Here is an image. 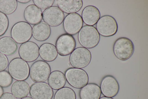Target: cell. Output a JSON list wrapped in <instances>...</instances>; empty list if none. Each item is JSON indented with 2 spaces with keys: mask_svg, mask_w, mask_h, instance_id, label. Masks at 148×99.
I'll use <instances>...</instances> for the list:
<instances>
[{
  "mask_svg": "<svg viewBox=\"0 0 148 99\" xmlns=\"http://www.w3.org/2000/svg\"><path fill=\"white\" fill-rule=\"evenodd\" d=\"M21 99H33L32 97H29V96H27L26 97H24V98H21Z\"/></svg>",
  "mask_w": 148,
  "mask_h": 99,
  "instance_id": "836d02e7",
  "label": "cell"
},
{
  "mask_svg": "<svg viewBox=\"0 0 148 99\" xmlns=\"http://www.w3.org/2000/svg\"><path fill=\"white\" fill-rule=\"evenodd\" d=\"M51 73L50 65L46 62L39 60L34 62L30 69L29 75L31 80L35 82L46 81Z\"/></svg>",
  "mask_w": 148,
  "mask_h": 99,
  "instance_id": "52a82bcc",
  "label": "cell"
},
{
  "mask_svg": "<svg viewBox=\"0 0 148 99\" xmlns=\"http://www.w3.org/2000/svg\"><path fill=\"white\" fill-rule=\"evenodd\" d=\"M83 22L80 15L77 13L68 14L63 21V26L66 33L74 35L77 33L83 26Z\"/></svg>",
  "mask_w": 148,
  "mask_h": 99,
  "instance_id": "7c38bea8",
  "label": "cell"
},
{
  "mask_svg": "<svg viewBox=\"0 0 148 99\" xmlns=\"http://www.w3.org/2000/svg\"><path fill=\"white\" fill-rule=\"evenodd\" d=\"M96 24L97 30L100 35L103 37L113 36L118 31L117 21L114 17L110 15H105L102 16Z\"/></svg>",
  "mask_w": 148,
  "mask_h": 99,
  "instance_id": "ba28073f",
  "label": "cell"
},
{
  "mask_svg": "<svg viewBox=\"0 0 148 99\" xmlns=\"http://www.w3.org/2000/svg\"><path fill=\"white\" fill-rule=\"evenodd\" d=\"M39 49L36 44L28 41L20 45L18 49L19 55L20 58L27 62H33L39 56Z\"/></svg>",
  "mask_w": 148,
  "mask_h": 99,
  "instance_id": "4fadbf2b",
  "label": "cell"
},
{
  "mask_svg": "<svg viewBox=\"0 0 148 99\" xmlns=\"http://www.w3.org/2000/svg\"><path fill=\"white\" fill-rule=\"evenodd\" d=\"M91 58V52L88 49L79 47L75 48L71 54L69 61L73 68L82 69L89 64Z\"/></svg>",
  "mask_w": 148,
  "mask_h": 99,
  "instance_id": "8992f818",
  "label": "cell"
},
{
  "mask_svg": "<svg viewBox=\"0 0 148 99\" xmlns=\"http://www.w3.org/2000/svg\"><path fill=\"white\" fill-rule=\"evenodd\" d=\"M0 99H17L12 93L5 92L3 93L0 97Z\"/></svg>",
  "mask_w": 148,
  "mask_h": 99,
  "instance_id": "f546056e",
  "label": "cell"
},
{
  "mask_svg": "<svg viewBox=\"0 0 148 99\" xmlns=\"http://www.w3.org/2000/svg\"><path fill=\"white\" fill-rule=\"evenodd\" d=\"M30 86L24 80H17L11 87L12 93L17 98L21 99L27 97L29 93Z\"/></svg>",
  "mask_w": 148,
  "mask_h": 99,
  "instance_id": "603a6c76",
  "label": "cell"
},
{
  "mask_svg": "<svg viewBox=\"0 0 148 99\" xmlns=\"http://www.w3.org/2000/svg\"><path fill=\"white\" fill-rule=\"evenodd\" d=\"M54 99H76V96L75 92L72 89L64 87L56 91Z\"/></svg>",
  "mask_w": 148,
  "mask_h": 99,
  "instance_id": "d4e9b609",
  "label": "cell"
},
{
  "mask_svg": "<svg viewBox=\"0 0 148 99\" xmlns=\"http://www.w3.org/2000/svg\"><path fill=\"white\" fill-rule=\"evenodd\" d=\"M33 2L36 6L41 9L45 10L53 5L54 0H33Z\"/></svg>",
  "mask_w": 148,
  "mask_h": 99,
  "instance_id": "83f0119b",
  "label": "cell"
},
{
  "mask_svg": "<svg viewBox=\"0 0 148 99\" xmlns=\"http://www.w3.org/2000/svg\"><path fill=\"white\" fill-rule=\"evenodd\" d=\"M76 42L72 35L67 33L62 34L57 38L56 47L58 53L62 56L70 54L75 49Z\"/></svg>",
  "mask_w": 148,
  "mask_h": 99,
  "instance_id": "9c48e42d",
  "label": "cell"
},
{
  "mask_svg": "<svg viewBox=\"0 0 148 99\" xmlns=\"http://www.w3.org/2000/svg\"><path fill=\"white\" fill-rule=\"evenodd\" d=\"M64 19V12L57 6H52L45 10L42 12L43 21L51 27L60 25Z\"/></svg>",
  "mask_w": 148,
  "mask_h": 99,
  "instance_id": "8fae6325",
  "label": "cell"
},
{
  "mask_svg": "<svg viewBox=\"0 0 148 99\" xmlns=\"http://www.w3.org/2000/svg\"><path fill=\"white\" fill-rule=\"evenodd\" d=\"M17 5L16 0H0V12L6 15L11 14L16 11Z\"/></svg>",
  "mask_w": 148,
  "mask_h": 99,
  "instance_id": "cb8c5ba5",
  "label": "cell"
},
{
  "mask_svg": "<svg viewBox=\"0 0 148 99\" xmlns=\"http://www.w3.org/2000/svg\"><path fill=\"white\" fill-rule=\"evenodd\" d=\"M10 34L11 37L16 42L22 44L28 42L31 38L32 28L26 22H18L12 27Z\"/></svg>",
  "mask_w": 148,
  "mask_h": 99,
  "instance_id": "5b68a950",
  "label": "cell"
},
{
  "mask_svg": "<svg viewBox=\"0 0 148 99\" xmlns=\"http://www.w3.org/2000/svg\"><path fill=\"white\" fill-rule=\"evenodd\" d=\"M3 93V90L2 87L0 86V97Z\"/></svg>",
  "mask_w": 148,
  "mask_h": 99,
  "instance_id": "1f68e13d",
  "label": "cell"
},
{
  "mask_svg": "<svg viewBox=\"0 0 148 99\" xmlns=\"http://www.w3.org/2000/svg\"><path fill=\"white\" fill-rule=\"evenodd\" d=\"M17 1H18V2L21 3H26L28 2H29V1H30V0H17Z\"/></svg>",
  "mask_w": 148,
  "mask_h": 99,
  "instance_id": "4dcf8cb0",
  "label": "cell"
},
{
  "mask_svg": "<svg viewBox=\"0 0 148 99\" xmlns=\"http://www.w3.org/2000/svg\"><path fill=\"white\" fill-rule=\"evenodd\" d=\"M64 75L68 83L75 88L81 89L88 82L87 73L81 69L69 68L66 71Z\"/></svg>",
  "mask_w": 148,
  "mask_h": 99,
  "instance_id": "277c9868",
  "label": "cell"
},
{
  "mask_svg": "<svg viewBox=\"0 0 148 99\" xmlns=\"http://www.w3.org/2000/svg\"><path fill=\"white\" fill-rule=\"evenodd\" d=\"M9 25L8 18L6 15L0 12V37L7 31Z\"/></svg>",
  "mask_w": 148,
  "mask_h": 99,
  "instance_id": "4316f807",
  "label": "cell"
},
{
  "mask_svg": "<svg viewBox=\"0 0 148 99\" xmlns=\"http://www.w3.org/2000/svg\"><path fill=\"white\" fill-rule=\"evenodd\" d=\"M100 88L101 93L104 96L113 98L118 94L120 87L118 81L114 76L107 75L102 79Z\"/></svg>",
  "mask_w": 148,
  "mask_h": 99,
  "instance_id": "5bb4252c",
  "label": "cell"
},
{
  "mask_svg": "<svg viewBox=\"0 0 148 99\" xmlns=\"http://www.w3.org/2000/svg\"><path fill=\"white\" fill-rule=\"evenodd\" d=\"M17 43L11 37L5 36L0 39V52L7 56L15 54L17 51Z\"/></svg>",
  "mask_w": 148,
  "mask_h": 99,
  "instance_id": "ffe728a7",
  "label": "cell"
},
{
  "mask_svg": "<svg viewBox=\"0 0 148 99\" xmlns=\"http://www.w3.org/2000/svg\"><path fill=\"white\" fill-rule=\"evenodd\" d=\"M82 18L83 22L87 25L93 26L95 25L100 17V13L95 6L89 5L83 9Z\"/></svg>",
  "mask_w": 148,
  "mask_h": 99,
  "instance_id": "9a60e30c",
  "label": "cell"
},
{
  "mask_svg": "<svg viewBox=\"0 0 148 99\" xmlns=\"http://www.w3.org/2000/svg\"><path fill=\"white\" fill-rule=\"evenodd\" d=\"M99 99H114L112 98H110L107 97L106 96H103L101 98H100Z\"/></svg>",
  "mask_w": 148,
  "mask_h": 99,
  "instance_id": "d6a6232c",
  "label": "cell"
},
{
  "mask_svg": "<svg viewBox=\"0 0 148 99\" xmlns=\"http://www.w3.org/2000/svg\"><path fill=\"white\" fill-rule=\"evenodd\" d=\"M8 71L12 78L17 80H25L29 75L30 68L27 62L20 58H14L8 66Z\"/></svg>",
  "mask_w": 148,
  "mask_h": 99,
  "instance_id": "3957f363",
  "label": "cell"
},
{
  "mask_svg": "<svg viewBox=\"0 0 148 99\" xmlns=\"http://www.w3.org/2000/svg\"><path fill=\"white\" fill-rule=\"evenodd\" d=\"M57 1L58 7L63 12L69 14L78 12L83 5L82 0H58Z\"/></svg>",
  "mask_w": 148,
  "mask_h": 99,
  "instance_id": "d6986e66",
  "label": "cell"
},
{
  "mask_svg": "<svg viewBox=\"0 0 148 99\" xmlns=\"http://www.w3.org/2000/svg\"><path fill=\"white\" fill-rule=\"evenodd\" d=\"M100 87L94 83L88 84L80 90V99H99L101 95Z\"/></svg>",
  "mask_w": 148,
  "mask_h": 99,
  "instance_id": "ac0fdd59",
  "label": "cell"
},
{
  "mask_svg": "<svg viewBox=\"0 0 148 99\" xmlns=\"http://www.w3.org/2000/svg\"><path fill=\"white\" fill-rule=\"evenodd\" d=\"M32 35L34 39L40 42L47 39L51 33L50 26L43 21L34 25L32 28Z\"/></svg>",
  "mask_w": 148,
  "mask_h": 99,
  "instance_id": "e0dca14e",
  "label": "cell"
},
{
  "mask_svg": "<svg viewBox=\"0 0 148 99\" xmlns=\"http://www.w3.org/2000/svg\"><path fill=\"white\" fill-rule=\"evenodd\" d=\"M12 78L8 72L6 71L0 72V86L7 87L12 84Z\"/></svg>",
  "mask_w": 148,
  "mask_h": 99,
  "instance_id": "484cf974",
  "label": "cell"
},
{
  "mask_svg": "<svg viewBox=\"0 0 148 99\" xmlns=\"http://www.w3.org/2000/svg\"><path fill=\"white\" fill-rule=\"evenodd\" d=\"M47 82L52 89L58 90L64 87L66 82V80L62 72L59 70H55L50 73Z\"/></svg>",
  "mask_w": 148,
  "mask_h": 99,
  "instance_id": "7402d4cb",
  "label": "cell"
},
{
  "mask_svg": "<svg viewBox=\"0 0 148 99\" xmlns=\"http://www.w3.org/2000/svg\"><path fill=\"white\" fill-rule=\"evenodd\" d=\"M9 64L8 57L5 55L0 52V72L5 71Z\"/></svg>",
  "mask_w": 148,
  "mask_h": 99,
  "instance_id": "f1b7e54d",
  "label": "cell"
},
{
  "mask_svg": "<svg viewBox=\"0 0 148 99\" xmlns=\"http://www.w3.org/2000/svg\"><path fill=\"white\" fill-rule=\"evenodd\" d=\"M24 17L27 23L35 25L41 21L42 19L41 10L34 4L28 6L24 12Z\"/></svg>",
  "mask_w": 148,
  "mask_h": 99,
  "instance_id": "2e32d148",
  "label": "cell"
},
{
  "mask_svg": "<svg viewBox=\"0 0 148 99\" xmlns=\"http://www.w3.org/2000/svg\"><path fill=\"white\" fill-rule=\"evenodd\" d=\"M100 38V35L96 28L93 26L87 25L82 26L78 35L80 44L87 49L92 48L97 46Z\"/></svg>",
  "mask_w": 148,
  "mask_h": 99,
  "instance_id": "6da1fadb",
  "label": "cell"
},
{
  "mask_svg": "<svg viewBox=\"0 0 148 99\" xmlns=\"http://www.w3.org/2000/svg\"><path fill=\"white\" fill-rule=\"evenodd\" d=\"M39 54L40 57L43 61L51 62L57 58L58 53L56 46L53 44L46 43L40 46Z\"/></svg>",
  "mask_w": 148,
  "mask_h": 99,
  "instance_id": "44dd1931",
  "label": "cell"
},
{
  "mask_svg": "<svg viewBox=\"0 0 148 99\" xmlns=\"http://www.w3.org/2000/svg\"><path fill=\"white\" fill-rule=\"evenodd\" d=\"M29 93L33 99H52L54 94L53 89L45 82L32 84L30 87Z\"/></svg>",
  "mask_w": 148,
  "mask_h": 99,
  "instance_id": "30bf717a",
  "label": "cell"
},
{
  "mask_svg": "<svg viewBox=\"0 0 148 99\" xmlns=\"http://www.w3.org/2000/svg\"><path fill=\"white\" fill-rule=\"evenodd\" d=\"M134 46L132 42L129 38L122 37L117 39L114 42L113 51L115 57L122 61L126 60L133 55Z\"/></svg>",
  "mask_w": 148,
  "mask_h": 99,
  "instance_id": "7a4b0ae2",
  "label": "cell"
}]
</instances>
